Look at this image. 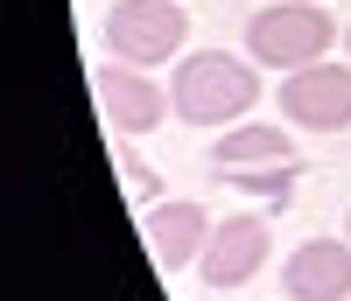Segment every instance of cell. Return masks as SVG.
<instances>
[{
  "mask_svg": "<svg viewBox=\"0 0 351 301\" xmlns=\"http://www.w3.org/2000/svg\"><path fill=\"white\" fill-rule=\"evenodd\" d=\"M169 99H176V119H190V127H232V119L253 112V99H260L253 56H232V49L183 56V70L169 77Z\"/></svg>",
  "mask_w": 351,
  "mask_h": 301,
  "instance_id": "6da1fadb",
  "label": "cell"
},
{
  "mask_svg": "<svg viewBox=\"0 0 351 301\" xmlns=\"http://www.w3.org/2000/svg\"><path fill=\"white\" fill-rule=\"evenodd\" d=\"M211 175L225 189H239V196H267V210H274L302 183V155L274 127H232V133L211 140Z\"/></svg>",
  "mask_w": 351,
  "mask_h": 301,
  "instance_id": "7a4b0ae2",
  "label": "cell"
},
{
  "mask_svg": "<svg viewBox=\"0 0 351 301\" xmlns=\"http://www.w3.org/2000/svg\"><path fill=\"white\" fill-rule=\"evenodd\" d=\"M337 42V21L324 14V0H274L246 21V56L267 70H302V64H324Z\"/></svg>",
  "mask_w": 351,
  "mask_h": 301,
  "instance_id": "3957f363",
  "label": "cell"
},
{
  "mask_svg": "<svg viewBox=\"0 0 351 301\" xmlns=\"http://www.w3.org/2000/svg\"><path fill=\"white\" fill-rule=\"evenodd\" d=\"M190 36V14L176 0H112L106 8V42L120 64H169Z\"/></svg>",
  "mask_w": 351,
  "mask_h": 301,
  "instance_id": "277c9868",
  "label": "cell"
},
{
  "mask_svg": "<svg viewBox=\"0 0 351 301\" xmlns=\"http://www.w3.org/2000/svg\"><path fill=\"white\" fill-rule=\"evenodd\" d=\"M281 119L302 133H344L351 127V64H302L281 77Z\"/></svg>",
  "mask_w": 351,
  "mask_h": 301,
  "instance_id": "5b68a950",
  "label": "cell"
},
{
  "mask_svg": "<svg viewBox=\"0 0 351 301\" xmlns=\"http://www.w3.org/2000/svg\"><path fill=\"white\" fill-rule=\"evenodd\" d=\"M267 246H274L267 218H253V210H239V218H218V224H211V246H204V259H197L204 287H218V294L246 287L260 266H267Z\"/></svg>",
  "mask_w": 351,
  "mask_h": 301,
  "instance_id": "8992f818",
  "label": "cell"
},
{
  "mask_svg": "<svg viewBox=\"0 0 351 301\" xmlns=\"http://www.w3.org/2000/svg\"><path fill=\"white\" fill-rule=\"evenodd\" d=\"M92 92H99V112H106V127L112 133H155L162 127V119L176 112V99L162 92V84L155 77H141L134 64H99L92 70Z\"/></svg>",
  "mask_w": 351,
  "mask_h": 301,
  "instance_id": "52a82bcc",
  "label": "cell"
},
{
  "mask_svg": "<svg viewBox=\"0 0 351 301\" xmlns=\"http://www.w3.org/2000/svg\"><path fill=\"white\" fill-rule=\"evenodd\" d=\"M288 301H351V238H302L281 259Z\"/></svg>",
  "mask_w": 351,
  "mask_h": 301,
  "instance_id": "ba28073f",
  "label": "cell"
},
{
  "mask_svg": "<svg viewBox=\"0 0 351 301\" xmlns=\"http://www.w3.org/2000/svg\"><path fill=\"white\" fill-rule=\"evenodd\" d=\"M141 238H148V252H155L162 274H183V266H197L204 246H211V218H204L190 196H169V203L141 210Z\"/></svg>",
  "mask_w": 351,
  "mask_h": 301,
  "instance_id": "9c48e42d",
  "label": "cell"
},
{
  "mask_svg": "<svg viewBox=\"0 0 351 301\" xmlns=\"http://www.w3.org/2000/svg\"><path fill=\"white\" fill-rule=\"evenodd\" d=\"M112 161H120V183H127V196H134L141 210H148V203H155V189H162V175H148V168H141V161L127 155V147H120Z\"/></svg>",
  "mask_w": 351,
  "mask_h": 301,
  "instance_id": "30bf717a",
  "label": "cell"
},
{
  "mask_svg": "<svg viewBox=\"0 0 351 301\" xmlns=\"http://www.w3.org/2000/svg\"><path fill=\"white\" fill-rule=\"evenodd\" d=\"M344 238H351V218H344Z\"/></svg>",
  "mask_w": 351,
  "mask_h": 301,
  "instance_id": "8fae6325",
  "label": "cell"
},
{
  "mask_svg": "<svg viewBox=\"0 0 351 301\" xmlns=\"http://www.w3.org/2000/svg\"><path fill=\"white\" fill-rule=\"evenodd\" d=\"M344 42H351V28H344Z\"/></svg>",
  "mask_w": 351,
  "mask_h": 301,
  "instance_id": "7c38bea8",
  "label": "cell"
}]
</instances>
